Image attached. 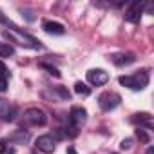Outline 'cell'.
<instances>
[{
  "mask_svg": "<svg viewBox=\"0 0 154 154\" xmlns=\"http://www.w3.org/2000/svg\"><path fill=\"white\" fill-rule=\"evenodd\" d=\"M131 122L132 123H136L138 127H145V131H150L152 129V116L149 114V112H138V114H134L132 118H131Z\"/></svg>",
  "mask_w": 154,
  "mask_h": 154,
  "instance_id": "8fae6325",
  "label": "cell"
},
{
  "mask_svg": "<svg viewBox=\"0 0 154 154\" xmlns=\"http://www.w3.org/2000/svg\"><path fill=\"white\" fill-rule=\"evenodd\" d=\"M143 6H145V4L132 2L131 8L125 11V20L131 22V24H138V22H140V17H141V11H143Z\"/></svg>",
  "mask_w": 154,
  "mask_h": 154,
  "instance_id": "ba28073f",
  "label": "cell"
},
{
  "mask_svg": "<svg viewBox=\"0 0 154 154\" xmlns=\"http://www.w3.org/2000/svg\"><path fill=\"white\" fill-rule=\"evenodd\" d=\"M123 87H129L131 91H141L149 85V72L147 71H138L136 74H129V76H120L118 80Z\"/></svg>",
  "mask_w": 154,
  "mask_h": 154,
  "instance_id": "7a4b0ae2",
  "label": "cell"
},
{
  "mask_svg": "<svg viewBox=\"0 0 154 154\" xmlns=\"http://www.w3.org/2000/svg\"><path fill=\"white\" fill-rule=\"evenodd\" d=\"M74 93L80 94V96H89L91 94V87H87L84 82H76L74 84Z\"/></svg>",
  "mask_w": 154,
  "mask_h": 154,
  "instance_id": "2e32d148",
  "label": "cell"
},
{
  "mask_svg": "<svg viewBox=\"0 0 154 154\" xmlns=\"http://www.w3.org/2000/svg\"><path fill=\"white\" fill-rule=\"evenodd\" d=\"M87 80L91 85H105L109 82V74L103 71V69H91L87 71Z\"/></svg>",
  "mask_w": 154,
  "mask_h": 154,
  "instance_id": "52a82bcc",
  "label": "cell"
},
{
  "mask_svg": "<svg viewBox=\"0 0 154 154\" xmlns=\"http://www.w3.org/2000/svg\"><path fill=\"white\" fill-rule=\"evenodd\" d=\"M20 13H22V17H24L27 22H35V20H36L35 11H33V9H29V8H22V9H20Z\"/></svg>",
  "mask_w": 154,
  "mask_h": 154,
  "instance_id": "d6986e66",
  "label": "cell"
},
{
  "mask_svg": "<svg viewBox=\"0 0 154 154\" xmlns=\"http://www.w3.org/2000/svg\"><path fill=\"white\" fill-rule=\"evenodd\" d=\"M78 136V131L76 127H58L54 131V140H65V138H76Z\"/></svg>",
  "mask_w": 154,
  "mask_h": 154,
  "instance_id": "5bb4252c",
  "label": "cell"
},
{
  "mask_svg": "<svg viewBox=\"0 0 154 154\" xmlns=\"http://www.w3.org/2000/svg\"><path fill=\"white\" fill-rule=\"evenodd\" d=\"M111 62L118 67H123V65H131L136 62V56L132 53H114L111 54Z\"/></svg>",
  "mask_w": 154,
  "mask_h": 154,
  "instance_id": "30bf717a",
  "label": "cell"
},
{
  "mask_svg": "<svg viewBox=\"0 0 154 154\" xmlns=\"http://www.w3.org/2000/svg\"><path fill=\"white\" fill-rule=\"evenodd\" d=\"M36 149L45 154H51L56 149V140L53 138V134H42L36 138Z\"/></svg>",
  "mask_w": 154,
  "mask_h": 154,
  "instance_id": "8992f818",
  "label": "cell"
},
{
  "mask_svg": "<svg viewBox=\"0 0 154 154\" xmlns=\"http://www.w3.org/2000/svg\"><path fill=\"white\" fill-rule=\"evenodd\" d=\"M42 27H44V31H45V33H49V35H56V36H62V35H65V27H63L60 22L45 20V22L42 24Z\"/></svg>",
  "mask_w": 154,
  "mask_h": 154,
  "instance_id": "4fadbf2b",
  "label": "cell"
},
{
  "mask_svg": "<svg viewBox=\"0 0 154 154\" xmlns=\"http://www.w3.org/2000/svg\"><path fill=\"white\" fill-rule=\"evenodd\" d=\"M145 154H154V147H149V149H147V152H145Z\"/></svg>",
  "mask_w": 154,
  "mask_h": 154,
  "instance_id": "484cf974",
  "label": "cell"
},
{
  "mask_svg": "<svg viewBox=\"0 0 154 154\" xmlns=\"http://www.w3.org/2000/svg\"><path fill=\"white\" fill-rule=\"evenodd\" d=\"M6 91H8V80L0 76V93H6Z\"/></svg>",
  "mask_w": 154,
  "mask_h": 154,
  "instance_id": "cb8c5ba5",
  "label": "cell"
},
{
  "mask_svg": "<svg viewBox=\"0 0 154 154\" xmlns=\"http://www.w3.org/2000/svg\"><path fill=\"white\" fill-rule=\"evenodd\" d=\"M24 120L29 123V125H35V127H42L47 123V116L42 109L38 107H29L26 112H24Z\"/></svg>",
  "mask_w": 154,
  "mask_h": 154,
  "instance_id": "277c9868",
  "label": "cell"
},
{
  "mask_svg": "<svg viewBox=\"0 0 154 154\" xmlns=\"http://www.w3.org/2000/svg\"><path fill=\"white\" fill-rule=\"evenodd\" d=\"M17 114H18V109L13 103H9L6 98H0V120L9 123L17 118Z\"/></svg>",
  "mask_w": 154,
  "mask_h": 154,
  "instance_id": "5b68a950",
  "label": "cell"
},
{
  "mask_svg": "<svg viewBox=\"0 0 154 154\" xmlns=\"http://www.w3.org/2000/svg\"><path fill=\"white\" fill-rule=\"evenodd\" d=\"M69 120L72 122V125L74 127H80V125H84L85 123V120H87V111L84 109V107H72L71 109V114H69Z\"/></svg>",
  "mask_w": 154,
  "mask_h": 154,
  "instance_id": "9c48e42d",
  "label": "cell"
},
{
  "mask_svg": "<svg viewBox=\"0 0 154 154\" xmlns=\"http://www.w3.org/2000/svg\"><path fill=\"white\" fill-rule=\"evenodd\" d=\"M15 54V49L11 44H4V42H0V58H9Z\"/></svg>",
  "mask_w": 154,
  "mask_h": 154,
  "instance_id": "9a60e30c",
  "label": "cell"
},
{
  "mask_svg": "<svg viewBox=\"0 0 154 154\" xmlns=\"http://www.w3.org/2000/svg\"><path fill=\"white\" fill-rule=\"evenodd\" d=\"M120 102H122V96H120L118 93H112V91H105V93H102V94L98 96V105H100V109L105 111V112L116 109V107L120 105Z\"/></svg>",
  "mask_w": 154,
  "mask_h": 154,
  "instance_id": "3957f363",
  "label": "cell"
},
{
  "mask_svg": "<svg viewBox=\"0 0 154 154\" xmlns=\"http://www.w3.org/2000/svg\"><path fill=\"white\" fill-rule=\"evenodd\" d=\"M29 140H31V134L26 129H17V131H13L9 134V141L15 143V145H26Z\"/></svg>",
  "mask_w": 154,
  "mask_h": 154,
  "instance_id": "7c38bea8",
  "label": "cell"
},
{
  "mask_svg": "<svg viewBox=\"0 0 154 154\" xmlns=\"http://www.w3.org/2000/svg\"><path fill=\"white\" fill-rule=\"evenodd\" d=\"M2 35H4L6 38H9V42L18 44V45H22V47L36 49V51H38V49H44V44H42L38 38H35V36H31V35H27V33H24V31H20V29H4Z\"/></svg>",
  "mask_w": 154,
  "mask_h": 154,
  "instance_id": "6da1fadb",
  "label": "cell"
},
{
  "mask_svg": "<svg viewBox=\"0 0 154 154\" xmlns=\"http://www.w3.org/2000/svg\"><path fill=\"white\" fill-rule=\"evenodd\" d=\"M136 138L140 140V143H150V134H149V131H145V129H141V127L136 129Z\"/></svg>",
  "mask_w": 154,
  "mask_h": 154,
  "instance_id": "ac0fdd59",
  "label": "cell"
},
{
  "mask_svg": "<svg viewBox=\"0 0 154 154\" xmlns=\"http://www.w3.org/2000/svg\"><path fill=\"white\" fill-rule=\"evenodd\" d=\"M53 93H54L60 100H69V98H71V93H69L63 85H56V87L53 89Z\"/></svg>",
  "mask_w": 154,
  "mask_h": 154,
  "instance_id": "e0dca14e",
  "label": "cell"
},
{
  "mask_svg": "<svg viewBox=\"0 0 154 154\" xmlns=\"http://www.w3.org/2000/svg\"><path fill=\"white\" fill-rule=\"evenodd\" d=\"M0 76H2V78H6L8 80V76H9V71H8V67L0 62Z\"/></svg>",
  "mask_w": 154,
  "mask_h": 154,
  "instance_id": "603a6c76",
  "label": "cell"
},
{
  "mask_svg": "<svg viewBox=\"0 0 154 154\" xmlns=\"http://www.w3.org/2000/svg\"><path fill=\"white\" fill-rule=\"evenodd\" d=\"M0 22H2L4 26H8V27H11V29H18V27H17L9 18H6V17H4V13H2V11H0Z\"/></svg>",
  "mask_w": 154,
  "mask_h": 154,
  "instance_id": "44dd1931",
  "label": "cell"
},
{
  "mask_svg": "<svg viewBox=\"0 0 154 154\" xmlns=\"http://www.w3.org/2000/svg\"><path fill=\"white\" fill-rule=\"evenodd\" d=\"M132 147V140L131 138H125L122 143H120V149H123V150H127V149H131Z\"/></svg>",
  "mask_w": 154,
  "mask_h": 154,
  "instance_id": "7402d4cb",
  "label": "cell"
},
{
  "mask_svg": "<svg viewBox=\"0 0 154 154\" xmlns=\"http://www.w3.org/2000/svg\"><path fill=\"white\" fill-rule=\"evenodd\" d=\"M40 67L42 69H45V71H49V74H53V76H56V78H58V76H60V71L54 67V65H49V63H45V62H42L40 63Z\"/></svg>",
  "mask_w": 154,
  "mask_h": 154,
  "instance_id": "ffe728a7",
  "label": "cell"
},
{
  "mask_svg": "<svg viewBox=\"0 0 154 154\" xmlns=\"http://www.w3.org/2000/svg\"><path fill=\"white\" fill-rule=\"evenodd\" d=\"M67 154H78V152L74 150V147H67Z\"/></svg>",
  "mask_w": 154,
  "mask_h": 154,
  "instance_id": "d4e9b609",
  "label": "cell"
}]
</instances>
